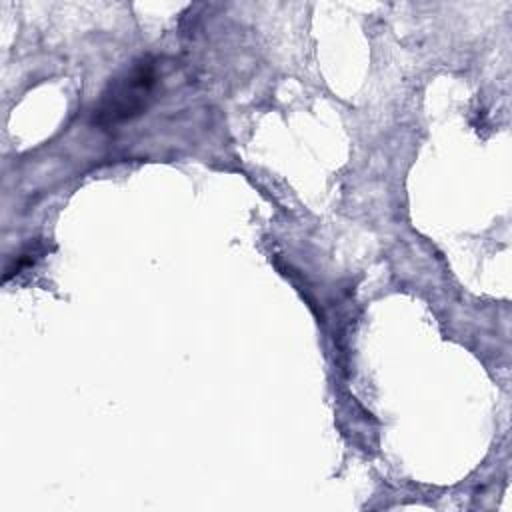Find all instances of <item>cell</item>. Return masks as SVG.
Listing matches in <instances>:
<instances>
[{"instance_id":"1","label":"cell","mask_w":512,"mask_h":512,"mask_svg":"<svg viewBox=\"0 0 512 512\" xmlns=\"http://www.w3.org/2000/svg\"><path fill=\"white\" fill-rule=\"evenodd\" d=\"M156 82V64L150 58L136 62L120 78L110 82L96 106L94 122L98 126H116L142 114L152 100Z\"/></svg>"}]
</instances>
